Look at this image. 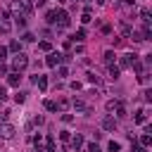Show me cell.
Wrapping results in <instances>:
<instances>
[{
    "instance_id": "603a6c76",
    "label": "cell",
    "mask_w": 152,
    "mask_h": 152,
    "mask_svg": "<svg viewBox=\"0 0 152 152\" xmlns=\"http://www.w3.org/2000/svg\"><path fill=\"white\" fill-rule=\"evenodd\" d=\"M114 57H116V55H114L112 50H107V52H104V64H112V62H114Z\"/></svg>"
},
{
    "instance_id": "d4e9b609",
    "label": "cell",
    "mask_w": 152,
    "mask_h": 152,
    "mask_svg": "<svg viewBox=\"0 0 152 152\" xmlns=\"http://www.w3.org/2000/svg\"><path fill=\"white\" fill-rule=\"evenodd\" d=\"M83 38H86V31H83V28H78V31L74 33V38H71V40H83Z\"/></svg>"
},
{
    "instance_id": "44dd1931",
    "label": "cell",
    "mask_w": 152,
    "mask_h": 152,
    "mask_svg": "<svg viewBox=\"0 0 152 152\" xmlns=\"http://www.w3.org/2000/svg\"><path fill=\"white\" fill-rule=\"evenodd\" d=\"M107 150H109V152H119V150H121V145H119L116 140H109V145H107Z\"/></svg>"
},
{
    "instance_id": "e0dca14e",
    "label": "cell",
    "mask_w": 152,
    "mask_h": 152,
    "mask_svg": "<svg viewBox=\"0 0 152 152\" xmlns=\"http://www.w3.org/2000/svg\"><path fill=\"white\" fill-rule=\"evenodd\" d=\"M7 50H12V52H21V43H19V40H12Z\"/></svg>"
},
{
    "instance_id": "d6a6232c",
    "label": "cell",
    "mask_w": 152,
    "mask_h": 152,
    "mask_svg": "<svg viewBox=\"0 0 152 152\" xmlns=\"http://www.w3.org/2000/svg\"><path fill=\"white\" fill-rule=\"evenodd\" d=\"M62 121H64V124H71L74 116H71V114H62Z\"/></svg>"
},
{
    "instance_id": "5b68a950",
    "label": "cell",
    "mask_w": 152,
    "mask_h": 152,
    "mask_svg": "<svg viewBox=\"0 0 152 152\" xmlns=\"http://www.w3.org/2000/svg\"><path fill=\"white\" fill-rule=\"evenodd\" d=\"M102 128L104 131H116V119L114 116H104L102 119Z\"/></svg>"
},
{
    "instance_id": "ffe728a7",
    "label": "cell",
    "mask_w": 152,
    "mask_h": 152,
    "mask_svg": "<svg viewBox=\"0 0 152 152\" xmlns=\"http://www.w3.org/2000/svg\"><path fill=\"white\" fill-rule=\"evenodd\" d=\"M119 104H121V100H109V102H107V112H114Z\"/></svg>"
},
{
    "instance_id": "f546056e",
    "label": "cell",
    "mask_w": 152,
    "mask_h": 152,
    "mask_svg": "<svg viewBox=\"0 0 152 152\" xmlns=\"http://www.w3.org/2000/svg\"><path fill=\"white\" fill-rule=\"evenodd\" d=\"M5 59H7V48L0 45V62H5Z\"/></svg>"
},
{
    "instance_id": "8992f818",
    "label": "cell",
    "mask_w": 152,
    "mask_h": 152,
    "mask_svg": "<svg viewBox=\"0 0 152 152\" xmlns=\"http://www.w3.org/2000/svg\"><path fill=\"white\" fill-rule=\"evenodd\" d=\"M71 147H74L76 152H78V150L83 147V135H81V133H76V135L71 138Z\"/></svg>"
},
{
    "instance_id": "8fae6325",
    "label": "cell",
    "mask_w": 152,
    "mask_h": 152,
    "mask_svg": "<svg viewBox=\"0 0 152 152\" xmlns=\"http://www.w3.org/2000/svg\"><path fill=\"white\" fill-rule=\"evenodd\" d=\"M10 28H12V24H10L7 19L0 17V33H10Z\"/></svg>"
},
{
    "instance_id": "7c38bea8",
    "label": "cell",
    "mask_w": 152,
    "mask_h": 152,
    "mask_svg": "<svg viewBox=\"0 0 152 152\" xmlns=\"http://www.w3.org/2000/svg\"><path fill=\"white\" fill-rule=\"evenodd\" d=\"M131 66H133V71H135V74H138V76H140V74H142V71H145V66H142V62H140V59H135V62H133V64H131Z\"/></svg>"
},
{
    "instance_id": "f1b7e54d",
    "label": "cell",
    "mask_w": 152,
    "mask_h": 152,
    "mask_svg": "<svg viewBox=\"0 0 152 152\" xmlns=\"http://www.w3.org/2000/svg\"><path fill=\"white\" fill-rule=\"evenodd\" d=\"M14 100H17V102H19V104H21V102H24V100H26V93H21V90H19V93H17V95H14Z\"/></svg>"
},
{
    "instance_id": "7a4b0ae2",
    "label": "cell",
    "mask_w": 152,
    "mask_h": 152,
    "mask_svg": "<svg viewBox=\"0 0 152 152\" xmlns=\"http://www.w3.org/2000/svg\"><path fill=\"white\" fill-rule=\"evenodd\" d=\"M55 24H57L59 28H66V26H69V14H66L64 10H55Z\"/></svg>"
},
{
    "instance_id": "d590c367",
    "label": "cell",
    "mask_w": 152,
    "mask_h": 152,
    "mask_svg": "<svg viewBox=\"0 0 152 152\" xmlns=\"http://www.w3.org/2000/svg\"><path fill=\"white\" fill-rule=\"evenodd\" d=\"M57 74H59V76H66L69 71H66V66H59V69H57Z\"/></svg>"
},
{
    "instance_id": "836d02e7",
    "label": "cell",
    "mask_w": 152,
    "mask_h": 152,
    "mask_svg": "<svg viewBox=\"0 0 152 152\" xmlns=\"http://www.w3.org/2000/svg\"><path fill=\"white\" fill-rule=\"evenodd\" d=\"M81 21H83V24H88V21H90V12H83V17H81Z\"/></svg>"
},
{
    "instance_id": "52a82bcc",
    "label": "cell",
    "mask_w": 152,
    "mask_h": 152,
    "mask_svg": "<svg viewBox=\"0 0 152 152\" xmlns=\"http://www.w3.org/2000/svg\"><path fill=\"white\" fill-rule=\"evenodd\" d=\"M19 81H21V74H19V71H12V74H10V78H7V83H10V86H14V88L19 86Z\"/></svg>"
},
{
    "instance_id": "3957f363",
    "label": "cell",
    "mask_w": 152,
    "mask_h": 152,
    "mask_svg": "<svg viewBox=\"0 0 152 152\" xmlns=\"http://www.w3.org/2000/svg\"><path fill=\"white\" fill-rule=\"evenodd\" d=\"M138 59V55H133V52H126V55H121V59H119V69H128L133 62Z\"/></svg>"
},
{
    "instance_id": "ac0fdd59",
    "label": "cell",
    "mask_w": 152,
    "mask_h": 152,
    "mask_svg": "<svg viewBox=\"0 0 152 152\" xmlns=\"http://www.w3.org/2000/svg\"><path fill=\"white\" fill-rule=\"evenodd\" d=\"M119 74H121V69L114 66V64H109V76H112V78H119Z\"/></svg>"
},
{
    "instance_id": "5bb4252c",
    "label": "cell",
    "mask_w": 152,
    "mask_h": 152,
    "mask_svg": "<svg viewBox=\"0 0 152 152\" xmlns=\"http://www.w3.org/2000/svg\"><path fill=\"white\" fill-rule=\"evenodd\" d=\"M133 121H135V124H145V109H138L135 116H133Z\"/></svg>"
},
{
    "instance_id": "30bf717a",
    "label": "cell",
    "mask_w": 152,
    "mask_h": 152,
    "mask_svg": "<svg viewBox=\"0 0 152 152\" xmlns=\"http://www.w3.org/2000/svg\"><path fill=\"white\" fill-rule=\"evenodd\" d=\"M12 19H14V24H17L19 28H24V26H26V17H24V14H14Z\"/></svg>"
},
{
    "instance_id": "9c48e42d",
    "label": "cell",
    "mask_w": 152,
    "mask_h": 152,
    "mask_svg": "<svg viewBox=\"0 0 152 152\" xmlns=\"http://www.w3.org/2000/svg\"><path fill=\"white\" fill-rule=\"evenodd\" d=\"M0 133H2L5 138H12V135H14V126H10V124H2V128H0Z\"/></svg>"
},
{
    "instance_id": "74e56055",
    "label": "cell",
    "mask_w": 152,
    "mask_h": 152,
    "mask_svg": "<svg viewBox=\"0 0 152 152\" xmlns=\"http://www.w3.org/2000/svg\"><path fill=\"white\" fill-rule=\"evenodd\" d=\"M57 2H64V0H57Z\"/></svg>"
},
{
    "instance_id": "4dcf8cb0",
    "label": "cell",
    "mask_w": 152,
    "mask_h": 152,
    "mask_svg": "<svg viewBox=\"0 0 152 152\" xmlns=\"http://www.w3.org/2000/svg\"><path fill=\"white\" fill-rule=\"evenodd\" d=\"M2 100H7V88H5V86H0V102H2Z\"/></svg>"
},
{
    "instance_id": "ba28073f",
    "label": "cell",
    "mask_w": 152,
    "mask_h": 152,
    "mask_svg": "<svg viewBox=\"0 0 152 152\" xmlns=\"http://www.w3.org/2000/svg\"><path fill=\"white\" fill-rule=\"evenodd\" d=\"M74 109H76V112H90V107H88L83 100H74Z\"/></svg>"
},
{
    "instance_id": "1f68e13d",
    "label": "cell",
    "mask_w": 152,
    "mask_h": 152,
    "mask_svg": "<svg viewBox=\"0 0 152 152\" xmlns=\"http://www.w3.org/2000/svg\"><path fill=\"white\" fill-rule=\"evenodd\" d=\"M86 152H100V147H97V145H95V142H90V145H88V147H86Z\"/></svg>"
},
{
    "instance_id": "83f0119b",
    "label": "cell",
    "mask_w": 152,
    "mask_h": 152,
    "mask_svg": "<svg viewBox=\"0 0 152 152\" xmlns=\"http://www.w3.org/2000/svg\"><path fill=\"white\" fill-rule=\"evenodd\" d=\"M45 21H48V24H55V10H50V12H48V17H45Z\"/></svg>"
},
{
    "instance_id": "484cf974",
    "label": "cell",
    "mask_w": 152,
    "mask_h": 152,
    "mask_svg": "<svg viewBox=\"0 0 152 152\" xmlns=\"http://www.w3.org/2000/svg\"><path fill=\"white\" fill-rule=\"evenodd\" d=\"M86 76H88V81H90V83H95V86H100V76H95L93 71H90V74H86Z\"/></svg>"
},
{
    "instance_id": "cb8c5ba5",
    "label": "cell",
    "mask_w": 152,
    "mask_h": 152,
    "mask_svg": "<svg viewBox=\"0 0 152 152\" xmlns=\"http://www.w3.org/2000/svg\"><path fill=\"white\" fill-rule=\"evenodd\" d=\"M45 109H48V112H57V102H52V100H45Z\"/></svg>"
},
{
    "instance_id": "8d00e7d4",
    "label": "cell",
    "mask_w": 152,
    "mask_h": 152,
    "mask_svg": "<svg viewBox=\"0 0 152 152\" xmlns=\"http://www.w3.org/2000/svg\"><path fill=\"white\" fill-rule=\"evenodd\" d=\"M95 2H97V5H104V2H107V0H95Z\"/></svg>"
},
{
    "instance_id": "9a60e30c",
    "label": "cell",
    "mask_w": 152,
    "mask_h": 152,
    "mask_svg": "<svg viewBox=\"0 0 152 152\" xmlns=\"http://www.w3.org/2000/svg\"><path fill=\"white\" fill-rule=\"evenodd\" d=\"M150 142H152V135H150V133H142V135H140V145H142V147H150Z\"/></svg>"
},
{
    "instance_id": "4fadbf2b",
    "label": "cell",
    "mask_w": 152,
    "mask_h": 152,
    "mask_svg": "<svg viewBox=\"0 0 152 152\" xmlns=\"http://www.w3.org/2000/svg\"><path fill=\"white\" fill-rule=\"evenodd\" d=\"M36 83H38V88H40V90H45V88H48V78H45V76H40V74L36 76Z\"/></svg>"
},
{
    "instance_id": "277c9868",
    "label": "cell",
    "mask_w": 152,
    "mask_h": 152,
    "mask_svg": "<svg viewBox=\"0 0 152 152\" xmlns=\"http://www.w3.org/2000/svg\"><path fill=\"white\" fill-rule=\"evenodd\" d=\"M62 59H64V55H62V52H50V55H48V59H45V64H48V66H57Z\"/></svg>"
},
{
    "instance_id": "7402d4cb",
    "label": "cell",
    "mask_w": 152,
    "mask_h": 152,
    "mask_svg": "<svg viewBox=\"0 0 152 152\" xmlns=\"http://www.w3.org/2000/svg\"><path fill=\"white\" fill-rule=\"evenodd\" d=\"M38 50H43V52H50V50H52V45H50L48 40H43V43H38Z\"/></svg>"
},
{
    "instance_id": "e575fe53",
    "label": "cell",
    "mask_w": 152,
    "mask_h": 152,
    "mask_svg": "<svg viewBox=\"0 0 152 152\" xmlns=\"http://www.w3.org/2000/svg\"><path fill=\"white\" fill-rule=\"evenodd\" d=\"M59 138H62V140H71V135H69V131H62V133H59Z\"/></svg>"
},
{
    "instance_id": "6da1fadb",
    "label": "cell",
    "mask_w": 152,
    "mask_h": 152,
    "mask_svg": "<svg viewBox=\"0 0 152 152\" xmlns=\"http://www.w3.org/2000/svg\"><path fill=\"white\" fill-rule=\"evenodd\" d=\"M28 66V57L24 55V52H17V57H14V62H12V69L14 71H21V69H26Z\"/></svg>"
},
{
    "instance_id": "2e32d148",
    "label": "cell",
    "mask_w": 152,
    "mask_h": 152,
    "mask_svg": "<svg viewBox=\"0 0 152 152\" xmlns=\"http://www.w3.org/2000/svg\"><path fill=\"white\" fill-rule=\"evenodd\" d=\"M45 152H55V138L48 135V142H45Z\"/></svg>"
},
{
    "instance_id": "d6986e66",
    "label": "cell",
    "mask_w": 152,
    "mask_h": 152,
    "mask_svg": "<svg viewBox=\"0 0 152 152\" xmlns=\"http://www.w3.org/2000/svg\"><path fill=\"white\" fill-rule=\"evenodd\" d=\"M66 107H69V100H66V97H59V100H57V109H62V112H64Z\"/></svg>"
},
{
    "instance_id": "4316f807",
    "label": "cell",
    "mask_w": 152,
    "mask_h": 152,
    "mask_svg": "<svg viewBox=\"0 0 152 152\" xmlns=\"http://www.w3.org/2000/svg\"><path fill=\"white\" fill-rule=\"evenodd\" d=\"M21 40H24V43H33V40H36V36H33V33H24V36H21Z\"/></svg>"
}]
</instances>
